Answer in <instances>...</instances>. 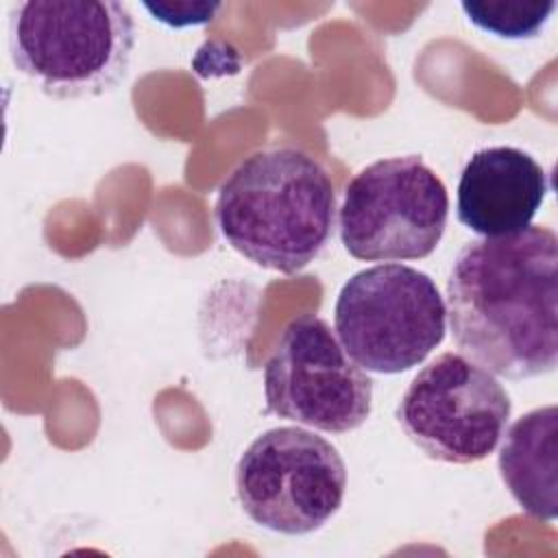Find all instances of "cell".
<instances>
[{"label": "cell", "instance_id": "cell-1", "mask_svg": "<svg viewBox=\"0 0 558 558\" xmlns=\"http://www.w3.org/2000/svg\"><path fill=\"white\" fill-rule=\"evenodd\" d=\"M451 336L471 362L519 381L558 364V238L549 227L466 242L447 279Z\"/></svg>", "mask_w": 558, "mask_h": 558}, {"label": "cell", "instance_id": "cell-2", "mask_svg": "<svg viewBox=\"0 0 558 558\" xmlns=\"http://www.w3.org/2000/svg\"><path fill=\"white\" fill-rule=\"evenodd\" d=\"M336 209L329 170L307 150L283 144L242 159L220 185L214 214L233 251L294 275L327 246Z\"/></svg>", "mask_w": 558, "mask_h": 558}, {"label": "cell", "instance_id": "cell-3", "mask_svg": "<svg viewBox=\"0 0 558 558\" xmlns=\"http://www.w3.org/2000/svg\"><path fill=\"white\" fill-rule=\"evenodd\" d=\"M135 22L122 2L33 0L9 13V54L46 96L94 98L126 76Z\"/></svg>", "mask_w": 558, "mask_h": 558}, {"label": "cell", "instance_id": "cell-4", "mask_svg": "<svg viewBox=\"0 0 558 558\" xmlns=\"http://www.w3.org/2000/svg\"><path fill=\"white\" fill-rule=\"evenodd\" d=\"M333 331L364 371L395 375L418 366L445 340L447 305L429 275L377 264L342 286Z\"/></svg>", "mask_w": 558, "mask_h": 558}, {"label": "cell", "instance_id": "cell-5", "mask_svg": "<svg viewBox=\"0 0 558 558\" xmlns=\"http://www.w3.org/2000/svg\"><path fill=\"white\" fill-rule=\"evenodd\" d=\"M449 218L442 179L418 157H386L362 168L344 187L340 240L362 262L423 259L436 251Z\"/></svg>", "mask_w": 558, "mask_h": 558}, {"label": "cell", "instance_id": "cell-6", "mask_svg": "<svg viewBox=\"0 0 558 558\" xmlns=\"http://www.w3.org/2000/svg\"><path fill=\"white\" fill-rule=\"evenodd\" d=\"M347 466L323 436L301 427L259 434L235 464V495L257 525L301 536L320 530L342 506Z\"/></svg>", "mask_w": 558, "mask_h": 558}, {"label": "cell", "instance_id": "cell-7", "mask_svg": "<svg viewBox=\"0 0 558 558\" xmlns=\"http://www.w3.org/2000/svg\"><path fill=\"white\" fill-rule=\"evenodd\" d=\"M510 412L512 401L493 373L447 351L414 375L395 416L427 458L473 464L495 451Z\"/></svg>", "mask_w": 558, "mask_h": 558}, {"label": "cell", "instance_id": "cell-8", "mask_svg": "<svg viewBox=\"0 0 558 558\" xmlns=\"http://www.w3.org/2000/svg\"><path fill=\"white\" fill-rule=\"evenodd\" d=\"M266 412L320 432L347 434L371 416L373 381L327 320L292 318L264 366Z\"/></svg>", "mask_w": 558, "mask_h": 558}, {"label": "cell", "instance_id": "cell-9", "mask_svg": "<svg viewBox=\"0 0 558 558\" xmlns=\"http://www.w3.org/2000/svg\"><path fill=\"white\" fill-rule=\"evenodd\" d=\"M543 166L517 146H486L464 163L458 181V220L482 238L523 231L549 194Z\"/></svg>", "mask_w": 558, "mask_h": 558}, {"label": "cell", "instance_id": "cell-10", "mask_svg": "<svg viewBox=\"0 0 558 558\" xmlns=\"http://www.w3.org/2000/svg\"><path fill=\"white\" fill-rule=\"evenodd\" d=\"M499 449V473L527 514L554 521L558 512L556 451H558V408L554 403L534 408L517 418Z\"/></svg>", "mask_w": 558, "mask_h": 558}, {"label": "cell", "instance_id": "cell-11", "mask_svg": "<svg viewBox=\"0 0 558 558\" xmlns=\"http://www.w3.org/2000/svg\"><path fill=\"white\" fill-rule=\"evenodd\" d=\"M466 20L501 39H530L543 31L556 9L554 0H464Z\"/></svg>", "mask_w": 558, "mask_h": 558}, {"label": "cell", "instance_id": "cell-12", "mask_svg": "<svg viewBox=\"0 0 558 558\" xmlns=\"http://www.w3.org/2000/svg\"><path fill=\"white\" fill-rule=\"evenodd\" d=\"M220 2H205V0H157L144 2V9L153 15V20L168 24L172 28L198 26L214 20L220 11Z\"/></svg>", "mask_w": 558, "mask_h": 558}]
</instances>
